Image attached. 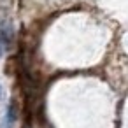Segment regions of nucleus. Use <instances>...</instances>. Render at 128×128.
Masks as SVG:
<instances>
[{
  "label": "nucleus",
  "mask_w": 128,
  "mask_h": 128,
  "mask_svg": "<svg viewBox=\"0 0 128 128\" xmlns=\"http://www.w3.org/2000/svg\"><path fill=\"white\" fill-rule=\"evenodd\" d=\"M7 30L6 28H2L0 30V56H2V53H4V49H6V46H7Z\"/></svg>",
  "instance_id": "obj_2"
},
{
  "label": "nucleus",
  "mask_w": 128,
  "mask_h": 128,
  "mask_svg": "<svg viewBox=\"0 0 128 128\" xmlns=\"http://www.w3.org/2000/svg\"><path fill=\"white\" fill-rule=\"evenodd\" d=\"M16 114H18L16 104L11 102L9 107H7V114H6V128H12V126H14V123H16Z\"/></svg>",
  "instance_id": "obj_1"
},
{
  "label": "nucleus",
  "mask_w": 128,
  "mask_h": 128,
  "mask_svg": "<svg viewBox=\"0 0 128 128\" xmlns=\"http://www.w3.org/2000/svg\"><path fill=\"white\" fill-rule=\"evenodd\" d=\"M25 128H32V126H25Z\"/></svg>",
  "instance_id": "obj_4"
},
{
  "label": "nucleus",
  "mask_w": 128,
  "mask_h": 128,
  "mask_svg": "<svg viewBox=\"0 0 128 128\" xmlns=\"http://www.w3.org/2000/svg\"><path fill=\"white\" fill-rule=\"evenodd\" d=\"M0 96H2V90H0Z\"/></svg>",
  "instance_id": "obj_3"
}]
</instances>
